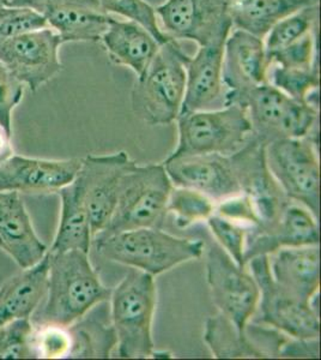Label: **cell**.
Instances as JSON below:
<instances>
[{
    "label": "cell",
    "instance_id": "6da1fadb",
    "mask_svg": "<svg viewBox=\"0 0 321 360\" xmlns=\"http://www.w3.org/2000/svg\"><path fill=\"white\" fill-rule=\"evenodd\" d=\"M47 256V290L44 304L30 317L34 326L67 328L110 300L112 290L102 283L88 252L48 251Z\"/></svg>",
    "mask_w": 321,
    "mask_h": 360
},
{
    "label": "cell",
    "instance_id": "7a4b0ae2",
    "mask_svg": "<svg viewBox=\"0 0 321 360\" xmlns=\"http://www.w3.org/2000/svg\"><path fill=\"white\" fill-rule=\"evenodd\" d=\"M91 245L108 261L152 276L163 274L183 263L197 261L205 251V244L199 239L175 237L156 227L96 236Z\"/></svg>",
    "mask_w": 321,
    "mask_h": 360
},
{
    "label": "cell",
    "instance_id": "3957f363",
    "mask_svg": "<svg viewBox=\"0 0 321 360\" xmlns=\"http://www.w3.org/2000/svg\"><path fill=\"white\" fill-rule=\"evenodd\" d=\"M110 323L117 339L118 356L147 359L154 356L152 339L157 288L155 276L131 268L110 293Z\"/></svg>",
    "mask_w": 321,
    "mask_h": 360
},
{
    "label": "cell",
    "instance_id": "277c9868",
    "mask_svg": "<svg viewBox=\"0 0 321 360\" xmlns=\"http://www.w3.org/2000/svg\"><path fill=\"white\" fill-rule=\"evenodd\" d=\"M188 58L174 39L159 46L132 89V108L138 118L149 125H168L178 119L186 91Z\"/></svg>",
    "mask_w": 321,
    "mask_h": 360
},
{
    "label": "cell",
    "instance_id": "5b68a950",
    "mask_svg": "<svg viewBox=\"0 0 321 360\" xmlns=\"http://www.w3.org/2000/svg\"><path fill=\"white\" fill-rule=\"evenodd\" d=\"M237 103L247 112L253 136L265 144L280 139L312 135L317 127V103H302L266 82L235 94H225L224 106Z\"/></svg>",
    "mask_w": 321,
    "mask_h": 360
},
{
    "label": "cell",
    "instance_id": "8992f818",
    "mask_svg": "<svg viewBox=\"0 0 321 360\" xmlns=\"http://www.w3.org/2000/svg\"><path fill=\"white\" fill-rule=\"evenodd\" d=\"M171 188L173 184L163 164L131 166L122 176L118 200L110 222L96 236H108L143 227L162 229L168 214Z\"/></svg>",
    "mask_w": 321,
    "mask_h": 360
},
{
    "label": "cell",
    "instance_id": "52a82bcc",
    "mask_svg": "<svg viewBox=\"0 0 321 360\" xmlns=\"http://www.w3.org/2000/svg\"><path fill=\"white\" fill-rule=\"evenodd\" d=\"M175 122L178 123V143L169 156L230 155L253 136L247 112L237 103L216 110L180 113Z\"/></svg>",
    "mask_w": 321,
    "mask_h": 360
},
{
    "label": "cell",
    "instance_id": "ba28073f",
    "mask_svg": "<svg viewBox=\"0 0 321 360\" xmlns=\"http://www.w3.org/2000/svg\"><path fill=\"white\" fill-rule=\"evenodd\" d=\"M312 135L280 139L265 146L268 171L289 200L319 217L320 164Z\"/></svg>",
    "mask_w": 321,
    "mask_h": 360
},
{
    "label": "cell",
    "instance_id": "9c48e42d",
    "mask_svg": "<svg viewBox=\"0 0 321 360\" xmlns=\"http://www.w3.org/2000/svg\"><path fill=\"white\" fill-rule=\"evenodd\" d=\"M246 266L261 291L259 315L254 323L273 328L294 339H319L320 321L313 303H306L290 295L273 280L268 256L248 261Z\"/></svg>",
    "mask_w": 321,
    "mask_h": 360
},
{
    "label": "cell",
    "instance_id": "30bf717a",
    "mask_svg": "<svg viewBox=\"0 0 321 360\" xmlns=\"http://www.w3.org/2000/svg\"><path fill=\"white\" fill-rule=\"evenodd\" d=\"M207 278L212 302L218 314L229 319L241 333L256 315L261 291L251 271L214 243L207 250Z\"/></svg>",
    "mask_w": 321,
    "mask_h": 360
},
{
    "label": "cell",
    "instance_id": "8fae6325",
    "mask_svg": "<svg viewBox=\"0 0 321 360\" xmlns=\"http://www.w3.org/2000/svg\"><path fill=\"white\" fill-rule=\"evenodd\" d=\"M63 44L60 35L49 27L34 30L1 44L0 63L20 83L37 91L60 74Z\"/></svg>",
    "mask_w": 321,
    "mask_h": 360
},
{
    "label": "cell",
    "instance_id": "7c38bea8",
    "mask_svg": "<svg viewBox=\"0 0 321 360\" xmlns=\"http://www.w3.org/2000/svg\"><path fill=\"white\" fill-rule=\"evenodd\" d=\"M232 0H166L155 8L159 27L176 41L204 45L221 34L232 32Z\"/></svg>",
    "mask_w": 321,
    "mask_h": 360
},
{
    "label": "cell",
    "instance_id": "4fadbf2b",
    "mask_svg": "<svg viewBox=\"0 0 321 360\" xmlns=\"http://www.w3.org/2000/svg\"><path fill=\"white\" fill-rule=\"evenodd\" d=\"M136 164L126 152L81 159V180L93 238L106 229L118 200L122 176Z\"/></svg>",
    "mask_w": 321,
    "mask_h": 360
},
{
    "label": "cell",
    "instance_id": "5bb4252c",
    "mask_svg": "<svg viewBox=\"0 0 321 360\" xmlns=\"http://www.w3.org/2000/svg\"><path fill=\"white\" fill-rule=\"evenodd\" d=\"M162 164L174 186L200 191L216 203L242 193L232 154L168 156Z\"/></svg>",
    "mask_w": 321,
    "mask_h": 360
},
{
    "label": "cell",
    "instance_id": "9a60e30c",
    "mask_svg": "<svg viewBox=\"0 0 321 360\" xmlns=\"http://www.w3.org/2000/svg\"><path fill=\"white\" fill-rule=\"evenodd\" d=\"M320 242L317 217L303 205L290 202L268 225L248 231L244 263L278 250L295 246L317 245Z\"/></svg>",
    "mask_w": 321,
    "mask_h": 360
},
{
    "label": "cell",
    "instance_id": "2e32d148",
    "mask_svg": "<svg viewBox=\"0 0 321 360\" xmlns=\"http://www.w3.org/2000/svg\"><path fill=\"white\" fill-rule=\"evenodd\" d=\"M81 159L45 160L11 155L0 162V191L58 193L72 183Z\"/></svg>",
    "mask_w": 321,
    "mask_h": 360
},
{
    "label": "cell",
    "instance_id": "e0dca14e",
    "mask_svg": "<svg viewBox=\"0 0 321 360\" xmlns=\"http://www.w3.org/2000/svg\"><path fill=\"white\" fill-rule=\"evenodd\" d=\"M229 34H221L199 46L186 62V91L181 113L216 110L224 106L222 79L224 44Z\"/></svg>",
    "mask_w": 321,
    "mask_h": 360
},
{
    "label": "cell",
    "instance_id": "ac0fdd59",
    "mask_svg": "<svg viewBox=\"0 0 321 360\" xmlns=\"http://www.w3.org/2000/svg\"><path fill=\"white\" fill-rule=\"evenodd\" d=\"M264 39L234 29L224 44L222 79L225 94H235L268 82Z\"/></svg>",
    "mask_w": 321,
    "mask_h": 360
},
{
    "label": "cell",
    "instance_id": "d6986e66",
    "mask_svg": "<svg viewBox=\"0 0 321 360\" xmlns=\"http://www.w3.org/2000/svg\"><path fill=\"white\" fill-rule=\"evenodd\" d=\"M0 249L22 269L35 266L48 252L35 232L25 202L15 191H0Z\"/></svg>",
    "mask_w": 321,
    "mask_h": 360
},
{
    "label": "cell",
    "instance_id": "ffe728a7",
    "mask_svg": "<svg viewBox=\"0 0 321 360\" xmlns=\"http://www.w3.org/2000/svg\"><path fill=\"white\" fill-rule=\"evenodd\" d=\"M49 28L65 42H100L114 16L96 0H46L40 8Z\"/></svg>",
    "mask_w": 321,
    "mask_h": 360
},
{
    "label": "cell",
    "instance_id": "44dd1931",
    "mask_svg": "<svg viewBox=\"0 0 321 360\" xmlns=\"http://www.w3.org/2000/svg\"><path fill=\"white\" fill-rule=\"evenodd\" d=\"M273 280L290 295L313 303L320 288V246L284 248L270 255Z\"/></svg>",
    "mask_w": 321,
    "mask_h": 360
},
{
    "label": "cell",
    "instance_id": "7402d4cb",
    "mask_svg": "<svg viewBox=\"0 0 321 360\" xmlns=\"http://www.w3.org/2000/svg\"><path fill=\"white\" fill-rule=\"evenodd\" d=\"M100 42L114 64L132 70L136 77L144 74L161 46L142 25L114 17Z\"/></svg>",
    "mask_w": 321,
    "mask_h": 360
},
{
    "label": "cell",
    "instance_id": "603a6c76",
    "mask_svg": "<svg viewBox=\"0 0 321 360\" xmlns=\"http://www.w3.org/2000/svg\"><path fill=\"white\" fill-rule=\"evenodd\" d=\"M48 254V252H47ZM48 256L22 269L0 288V328L18 319H30L45 298Z\"/></svg>",
    "mask_w": 321,
    "mask_h": 360
},
{
    "label": "cell",
    "instance_id": "cb8c5ba5",
    "mask_svg": "<svg viewBox=\"0 0 321 360\" xmlns=\"http://www.w3.org/2000/svg\"><path fill=\"white\" fill-rule=\"evenodd\" d=\"M61 213L57 234L51 252H64L79 250L89 254L93 234L90 229L89 215L84 201V191L81 180L76 179L60 188Z\"/></svg>",
    "mask_w": 321,
    "mask_h": 360
},
{
    "label": "cell",
    "instance_id": "d4e9b609",
    "mask_svg": "<svg viewBox=\"0 0 321 360\" xmlns=\"http://www.w3.org/2000/svg\"><path fill=\"white\" fill-rule=\"evenodd\" d=\"M317 4L319 0H232L229 17L232 29L264 39L270 29L285 17Z\"/></svg>",
    "mask_w": 321,
    "mask_h": 360
},
{
    "label": "cell",
    "instance_id": "484cf974",
    "mask_svg": "<svg viewBox=\"0 0 321 360\" xmlns=\"http://www.w3.org/2000/svg\"><path fill=\"white\" fill-rule=\"evenodd\" d=\"M204 341L208 345L212 356L218 359L268 358L247 332H239L237 328L221 314L207 321Z\"/></svg>",
    "mask_w": 321,
    "mask_h": 360
},
{
    "label": "cell",
    "instance_id": "4316f807",
    "mask_svg": "<svg viewBox=\"0 0 321 360\" xmlns=\"http://www.w3.org/2000/svg\"><path fill=\"white\" fill-rule=\"evenodd\" d=\"M69 328L74 340L71 358H110L117 346L112 323L107 326L84 316Z\"/></svg>",
    "mask_w": 321,
    "mask_h": 360
},
{
    "label": "cell",
    "instance_id": "83f0119b",
    "mask_svg": "<svg viewBox=\"0 0 321 360\" xmlns=\"http://www.w3.org/2000/svg\"><path fill=\"white\" fill-rule=\"evenodd\" d=\"M216 202L210 197L193 188L174 186L168 200V213L173 214L178 229H185L208 221L215 213Z\"/></svg>",
    "mask_w": 321,
    "mask_h": 360
},
{
    "label": "cell",
    "instance_id": "f1b7e54d",
    "mask_svg": "<svg viewBox=\"0 0 321 360\" xmlns=\"http://www.w3.org/2000/svg\"><path fill=\"white\" fill-rule=\"evenodd\" d=\"M319 4L301 8L273 25L264 37L266 53L284 49L317 28Z\"/></svg>",
    "mask_w": 321,
    "mask_h": 360
},
{
    "label": "cell",
    "instance_id": "f546056e",
    "mask_svg": "<svg viewBox=\"0 0 321 360\" xmlns=\"http://www.w3.org/2000/svg\"><path fill=\"white\" fill-rule=\"evenodd\" d=\"M268 82L282 93L302 103H312L309 98L319 89V66L310 69H291L268 65Z\"/></svg>",
    "mask_w": 321,
    "mask_h": 360
},
{
    "label": "cell",
    "instance_id": "4dcf8cb0",
    "mask_svg": "<svg viewBox=\"0 0 321 360\" xmlns=\"http://www.w3.org/2000/svg\"><path fill=\"white\" fill-rule=\"evenodd\" d=\"M100 8L110 16L118 15L126 21L134 22L147 29L162 45L171 37L159 27V20L152 8L145 0H96Z\"/></svg>",
    "mask_w": 321,
    "mask_h": 360
},
{
    "label": "cell",
    "instance_id": "1f68e13d",
    "mask_svg": "<svg viewBox=\"0 0 321 360\" xmlns=\"http://www.w3.org/2000/svg\"><path fill=\"white\" fill-rule=\"evenodd\" d=\"M33 333L30 319H15L0 328V359H34Z\"/></svg>",
    "mask_w": 321,
    "mask_h": 360
},
{
    "label": "cell",
    "instance_id": "d6a6232c",
    "mask_svg": "<svg viewBox=\"0 0 321 360\" xmlns=\"http://www.w3.org/2000/svg\"><path fill=\"white\" fill-rule=\"evenodd\" d=\"M208 226L216 243L234 259L237 266L246 268L244 249L248 229L239 222L214 213L208 219Z\"/></svg>",
    "mask_w": 321,
    "mask_h": 360
},
{
    "label": "cell",
    "instance_id": "836d02e7",
    "mask_svg": "<svg viewBox=\"0 0 321 360\" xmlns=\"http://www.w3.org/2000/svg\"><path fill=\"white\" fill-rule=\"evenodd\" d=\"M72 348L74 340L69 327L34 326L33 349L35 358H71Z\"/></svg>",
    "mask_w": 321,
    "mask_h": 360
},
{
    "label": "cell",
    "instance_id": "e575fe53",
    "mask_svg": "<svg viewBox=\"0 0 321 360\" xmlns=\"http://www.w3.org/2000/svg\"><path fill=\"white\" fill-rule=\"evenodd\" d=\"M268 54V65L291 68V69H310L317 64V29L306 34L305 37L290 44L284 49Z\"/></svg>",
    "mask_w": 321,
    "mask_h": 360
},
{
    "label": "cell",
    "instance_id": "d590c367",
    "mask_svg": "<svg viewBox=\"0 0 321 360\" xmlns=\"http://www.w3.org/2000/svg\"><path fill=\"white\" fill-rule=\"evenodd\" d=\"M25 84L0 63V129L11 139L13 110L20 105Z\"/></svg>",
    "mask_w": 321,
    "mask_h": 360
},
{
    "label": "cell",
    "instance_id": "8d00e7d4",
    "mask_svg": "<svg viewBox=\"0 0 321 360\" xmlns=\"http://www.w3.org/2000/svg\"><path fill=\"white\" fill-rule=\"evenodd\" d=\"M45 16L34 8H16L0 22V45L34 30L47 28Z\"/></svg>",
    "mask_w": 321,
    "mask_h": 360
},
{
    "label": "cell",
    "instance_id": "74e56055",
    "mask_svg": "<svg viewBox=\"0 0 321 360\" xmlns=\"http://www.w3.org/2000/svg\"><path fill=\"white\" fill-rule=\"evenodd\" d=\"M215 213L230 219L232 221L239 222L247 227L248 231L258 229L261 225L256 207L246 193H239L236 196L225 198L223 201L217 202Z\"/></svg>",
    "mask_w": 321,
    "mask_h": 360
},
{
    "label": "cell",
    "instance_id": "f35d334b",
    "mask_svg": "<svg viewBox=\"0 0 321 360\" xmlns=\"http://www.w3.org/2000/svg\"><path fill=\"white\" fill-rule=\"evenodd\" d=\"M319 339L287 338L282 345L280 358H320Z\"/></svg>",
    "mask_w": 321,
    "mask_h": 360
},
{
    "label": "cell",
    "instance_id": "ab89813d",
    "mask_svg": "<svg viewBox=\"0 0 321 360\" xmlns=\"http://www.w3.org/2000/svg\"><path fill=\"white\" fill-rule=\"evenodd\" d=\"M13 155V148L10 146V137L0 129V162Z\"/></svg>",
    "mask_w": 321,
    "mask_h": 360
},
{
    "label": "cell",
    "instance_id": "60d3db41",
    "mask_svg": "<svg viewBox=\"0 0 321 360\" xmlns=\"http://www.w3.org/2000/svg\"><path fill=\"white\" fill-rule=\"evenodd\" d=\"M16 8H0V22L4 20L5 17H8L10 13H13Z\"/></svg>",
    "mask_w": 321,
    "mask_h": 360
}]
</instances>
